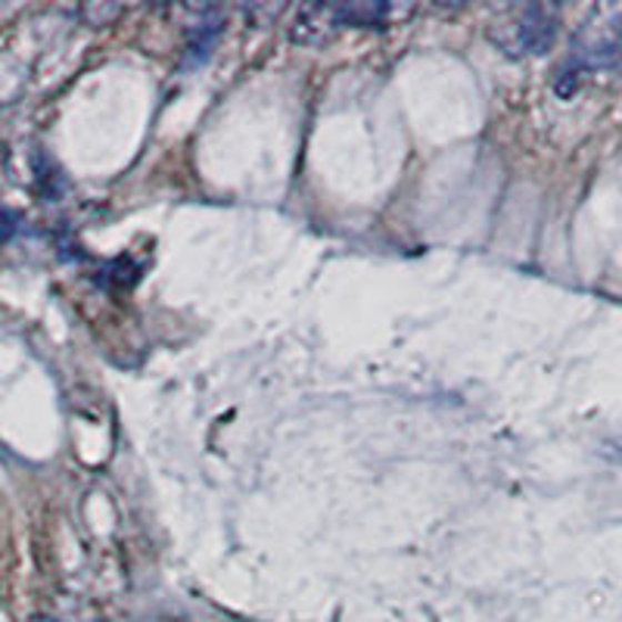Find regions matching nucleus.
Here are the masks:
<instances>
[{"label":"nucleus","mask_w":622,"mask_h":622,"mask_svg":"<svg viewBox=\"0 0 622 622\" xmlns=\"http://www.w3.org/2000/svg\"><path fill=\"white\" fill-rule=\"evenodd\" d=\"M622 57V7H598L579 29L573 62L579 69H604Z\"/></svg>","instance_id":"obj_1"},{"label":"nucleus","mask_w":622,"mask_h":622,"mask_svg":"<svg viewBox=\"0 0 622 622\" xmlns=\"http://www.w3.org/2000/svg\"><path fill=\"white\" fill-rule=\"evenodd\" d=\"M34 622H53V620H34Z\"/></svg>","instance_id":"obj_4"},{"label":"nucleus","mask_w":622,"mask_h":622,"mask_svg":"<svg viewBox=\"0 0 622 622\" xmlns=\"http://www.w3.org/2000/svg\"><path fill=\"white\" fill-rule=\"evenodd\" d=\"M221 16L212 10V13L205 16V19H200L197 26H193V34H190V57L193 60H205V53H209V47L215 44L218 41V34H221Z\"/></svg>","instance_id":"obj_3"},{"label":"nucleus","mask_w":622,"mask_h":622,"mask_svg":"<svg viewBox=\"0 0 622 622\" xmlns=\"http://www.w3.org/2000/svg\"><path fill=\"white\" fill-rule=\"evenodd\" d=\"M504 29L508 34L501 38V44L511 53H544L558 34V13L551 7H523Z\"/></svg>","instance_id":"obj_2"}]
</instances>
